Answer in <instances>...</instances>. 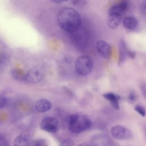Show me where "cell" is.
I'll list each match as a JSON object with an SVG mask.
<instances>
[{
	"label": "cell",
	"mask_w": 146,
	"mask_h": 146,
	"mask_svg": "<svg viewBox=\"0 0 146 146\" xmlns=\"http://www.w3.org/2000/svg\"><path fill=\"white\" fill-rule=\"evenodd\" d=\"M8 99L7 97L3 95L0 94V109L4 108L7 104Z\"/></svg>",
	"instance_id": "obj_20"
},
{
	"label": "cell",
	"mask_w": 146,
	"mask_h": 146,
	"mask_svg": "<svg viewBox=\"0 0 146 146\" xmlns=\"http://www.w3.org/2000/svg\"><path fill=\"white\" fill-rule=\"evenodd\" d=\"M128 8V2L124 0L119 3L112 6L109 9L108 14H116L123 15Z\"/></svg>",
	"instance_id": "obj_9"
},
{
	"label": "cell",
	"mask_w": 146,
	"mask_h": 146,
	"mask_svg": "<svg viewBox=\"0 0 146 146\" xmlns=\"http://www.w3.org/2000/svg\"><path fill=\"white\" fill-rule=\"evenodd\" d=\"M71 3L77 7H83L87 2L88 0H70Z\"/></svg>",
	"instance_id": "obj_18"
},
{
	"label": "cell",
	"mask_w": 146,
	"mask_h": 146,
	"mask_svg": "<svg viewBox=\"0 0 146 146\" xmlns=\"http://www.w3.org/2000/svg\"><path fill=\"white\" fill-rule=\"evenodd\" d=\"M77 146H91L90 144H88L87 143H81L78 145Z\"/></svg>",
	"instance_id": "obj_29"
},
{
	"label": "cell",
	"mask_w": 146,
	"mask_h": 146,
	"mask_svg": "<svg viewBox=\"0 0 146 146\" xmlns=\"http://www.w3.org/2000/svg\"><path fill=\"white\" fill-rule=\"evenodd\" d=\"M14 146H31L29 136L25 133H21L16 136L13 142Z\"/></svg>",
	"instance_id": "obj_12"
},
{
	"label": "cell",
	"mask_w": 146,
	"mask_h": 146,
	"mask_svg": "<svg viewBox=\"0 0 146 146\" xmlns=\"http://www.w3.org/2000/svg\"><path fill=\"white\" fill-rule=\"evenodd\" d=\"M58 146H74V142L71 139H66L62 141Z\"/></svg>",
	"instance_id": "obj_21"
},
{
	"label": "cell",
	"mask_w": 146,
	"mask_h": 146,
	"mask_svg": "<svg viewBox=\"0 0 146 146\" xmlns=\"http://www.w3.org/2000/svg\"><path fill=\"white\" fill-rule=\"evenodd\" d=\"M51 102L46 99H40L38 100L34 105L35 109L39 112H46L50 111L52 108Z\"/></svg>",
	"instance_id": "obj_10"
},
{
	"label": "cell",
	"mask_w": 146,
	"mask_h": 146,
	"mask_svg": "<svg viewBox=\"0 0 146 146\" xmlns=\"http://www.w3.org/2000/svg\"><path fill=\"white\" fill-rule=\"evenodd\" d=\"M141 90L143 95L144 96V97L146 99V85L145 83H143L141 84Z\"/></svg>",
	"instance_id": "obj_27"
},
{
	"label": "cell",
	"mask_w": 146,
	"mask_h": 146,
	"mask_svg": "<svg viewBox=\"0 0 146 146\" xmlns=\"http://www.w3.org/2000/svg\"><path fill=\"white\" fill-rule=\"evenodd\" d=\"M0 146H9L6 139L0 134Z\"/></svg>",
	"instance_id": "obj_25"
},
{
	"label": "cell",
	"mask_w": 146,
	"mask_h": 146,
	"mask_svg": "<svg viewBox=\"0 0 146 146\" xmlns=\"http://www.w3.org/2000/svg\"><path fill=\"white\" fill-rule=\"evenodd\" d=\"M31 146H48V145L46 139L39 138L34 140L32 142Z\"/></svg>",
	"instance_id": "obj_16"
},
{
	"label": "cell",
	"mask_w": 146,
	"mask_h": 146,
	"mask_svg": "<svg viewBox=\"0 0 146 146\" xmlns=\"http://www.w3.org/2000/svg\"><path fill=\"white\" fill-rule=\"evenodd\" d=\"M141 13L146 18V0H144L140 7Z\"/></svg>",
	"instance_id": "obj_23"
},
{
	"label": "cell",
	"mask_w": 146,
	"mask_h": 146,
	"mask_svg": "<svg viewBox=\"0 0 146 146\" xmlns=\"http://www.w3.org/2000/svg\"><path fill=\"white\" fill-rule=\"evenodd\" d=\"M64 62L67 64H70L73 62V58L70 55H66L64 58Z\"/></svg>",
	"instance_id": "obj_26"
},
{
	"label": "cell",
	"mask_w": 146,
	"mask_h": 146,
	"mask_svg": "<svg viewBox=\"0 0 146 146\" xmlns=\"http://www.w3.org/2000/svg\"><path fill=\"white\" fill-rule=\"evenodd\" d=\"M59 127L58 119L53 116H48L43 118L40 123V128L42 130L48 133H55Z\"/></svg>",
	"instance_id": "obj_6"
},
{
	"label": "cell",
	"mask_w": 146,
	"mask_h": 146,
	"mask_svg": "<svg viewBox=\"0 0 146 146\" xmlns=\"http://www.w3.org/2000/svg\"><path fill=\"white\" fill-rule=\"evenodd\" d=\"M92 60L87 55H80L75 62V71L80 76H86L90 74L92 71Z\"/></svg>",
	"instance_id": "obj_3"
},
{
	"label": "cell",
	"mask_w": 146,
	"mask_h": 146,
	"mask_svg": "<svg viewBox=\"0 0 146 146\" xmlns=\"http://www.w3.org/2000/svg\"><path fill=\"white\" fill-rule=\"evenodd\" d=\"M128 99L131 103L134 102L136 99V95L135 92H134L133 91L130 92L129 93V95L128 96Z\"/></svg>",
	"instance_id": "obj_24"
},
{
	"label": "cell",
	"mask_w": 146,
	"mask_h": 146,
	"mask_svg": "<svg viewBox=\"0 0 146 146\" xmlns=\"http://www.w3.org/2000/svg\"><path fill=\"white\" fill-rule=\"evenodd\" d=\"M52 2H53L54 3H62L63 2H65L67 0H51Z\"/></svg>",
	"instance_id": "obj_28"
},
{
	"label": "cell",
	"mask_w": 146,
	"mask_h": 146,
	"mask_svg": "<svg viewBox=\"0 0 146 146\" xmlns=\"http://www.w3.org/2000/svg\"><path fill=\"white\" fill-rule=\"evenodd\" d=\"M111 133L113 138L119 140H129L133 137V133L131 131L120 125L113 126L111 129Z\"/></svg>",
	"instance_id": "obj_5"
},
{
	"label": "cell",
	"mask_w": 146,
	"mask_h": 146,
	"mask_svg": "<svg viewBox=\"0 0 146 146\" xmlns=\"http://www.w3.org/2000/svg\"><path fill=\"white\" fill-rule=\"evenodd\" d=\"M144 134H145V139H146V125L144 127Z\"/></svg>",
	"instance_id": "obj_30"
},
{
	"label": "cell",
	"mask_w": 146,
	"mask_h": 146,
	"mask_svg": "<svg viewBox=\"0 0 146 146\" xmlns=\"http://www.w3.org/2000/svg\"><path fill=\"white\" fill-rule=\"evenodd\" d=\"M128 47L124 39H121L119 43V64H121L127 56Z\"/></svg>",
	"instance_id": "obj_15"
},
{
	"label": "cell",
	"mask_w": 146,
	"mask_h": 146,
	"mask_svg": "<svg viewBox=\"0 0 146 146\" xmlns=\"http://www.w3.org/2000/svg\"><path fill=\"white\" fill-rule=\"evenodd\" d=\"M57 20L60 27L69 33L75 32L81 26L80 14L75 9L69 7L62 8L59 10Z\"/></svg>",
	"instance_id": "obj_1"
},
{
	"label": "cell",
	"mask_w": 146,
	"mask_h": 146,
	"mask_svg": "<svg viewBox=\"0 0 146 146\" xmlns=\"http://www.w3.org/2000/svg\"><path fill=\"white\" fill-rule=\"evenodd\" d=\"M13 76L15 78V79H21L23 78L25 79V75H23L22 72H21L19 70H14L13 71Z\"/></svg>",
	"instance_id": "obj_22"
},
{
	"label": "cell",
	"mask_w": 146,
	"mask_h": 146,
	"mask_svg": "<svg viewBox=\"0 0 146 146\" xmlns=\"http://www.w3.org/2000/svg\"><path fill=\"white\" fill-rule=\"evenodd\" d=\"M122 20V15L116 14H108L107 19V25L111 29L117 28L120 24Z\"/></svg>",
	"instance_id": "obj_13"
},
{
	"label": "cell",
	"mask_w": 146,
	"mask_h": 146,
	"mask_svg": "<svg viewBox=\"0 0 146 146\" xmlns=\"http://www.w3.org/2000/svg\"><path fill=\"white\" fill-rule=\"evenodd\" d=\"M138 25L137 19L132 16L126 17L123 19V25L124 27L128 30H133L136 29Z\"/></svg>",
	"instance_id": "obj_14"
},
{
	"label": "cell",
	"mask_w": 146,
	"mask_h": 146,
	"mask_svg": "<svg viewBox=\"0 0 146 146\" xmlns=\"http://www.w3.org/2000/svg\"><path fill=\"white\" fill-rule=\"evenodd\" d=\"M104 98L110 102L111 105L115 110H119L120 109L119 106V100L120 99V96L116 95L112 92H107L103 95Z\"/></svg>",
	"instance_id": "obj_11"
},
{
	"label": "cell",
	"mask_w": 146,
	"mask_h": 146,
	"mask_svg": "<svg viewBox=\"0 0 146 146\" xmlns=\"http://www.w3.org/2000/svg\"><path fill=\"white\" fill-rule=\"evenodd\" d=\"M96 48L101 56L106 59H110L112 54V48L109 43L104 40H99L96 43Z\"/></svg>",
	"instance_id": "obj_8"
},
{
	"label": "cell",
	"mask_w": 146,
	"mask_h": 146,
	"mask_svg": "<svg viewBox=\"0 0 146 146\" xmlns=\"http://www.w3.org/2000/svg\"><path fill=\"white\" fill-rule=\"evenodd\" d=\"M91 120L85 114L75 113L68 117V127L73 133H80L87 131L91 127Z\"/></svg>",
	"instance_id": "obj_2"
},
{
	"label": "cell",
	"mask_w": 146,
	"mask_h": 146,
	"mask_svg": "<svg viewBox=\"0 0 146 146\" xmlns=\"http://www.w3.org/2000/svg\"><path fill=\"white\" fill-rule=\"evenodd\" d=\"M91 146H112L111 139L104 133H97L91 139Z\"/></svg>",
	"instance_id": "obj_7"
},
{
	"label": "cell",
	"mask_w": 146,
	"mask_h": 146,
	"mask_svg": "<svg viewBox=\"0 0 146 146\" xmlns=\"http://www.w3.org/2000/svg\"><path fill=\"white\" fill-rule=\"evenodd\" d=\"M9 55L6 53L0 54V67L5 65L9 60Z\"/></svg>",
	"instance_id": "obj_19"
},
{
	"label": "cell",
	"mask_w": 146,
	"mask_h": 146,
	"mask_svg": "<svg viewBox=\"0 0 146 146\" xmlns=\"http://www.w3.org/2000/svg\"><path fill=\"white\" fill-rule=\"evenodd\" d=\"M134 110L141 116L144 117L146 115V110L144 107L141 105L137 104L134 107Z\"/></svg>",
	"instance_id": "obj_17"
},
{
	"label": "cell",
	"mask_w": 146,
	"mask_h": 146,
	"mask_svg": "<svg viewBox=\"0 0 146 146\" xmlns=\"http://www.w3.org/2000/svg\"><path fill=\"white\" fill-rule=\"evenodd\" d=\"M44 68L39 66H35L30 68L25 75V80L33 84H36L43 80L44 77Z\"/></svg>",
	"instance_id": "obj_4"
}]
</instances>
